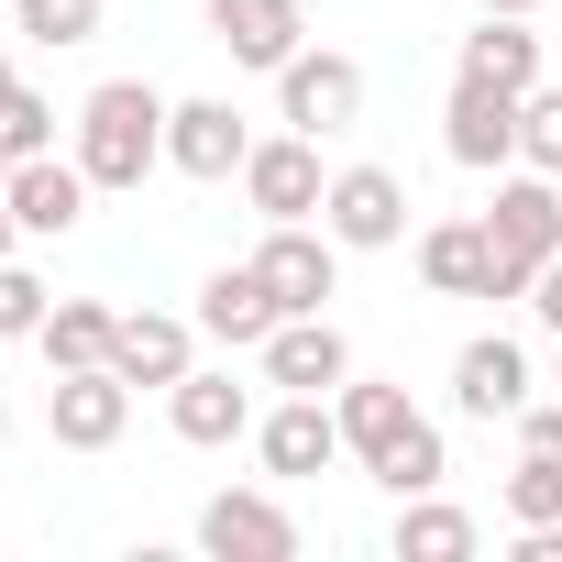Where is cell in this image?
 <instances>
[{"instance_id":"cell-1","label":"cell","mask_w":562,"mask_h":562,"mask_svg":"<svg viewBox=\"0 0 562 562\" xmlns=\"http://www.w3.org/2000/svg\"><path fill=\"white\" fill-rule=\"evenodd\" d=\"M331 408H342V452H353L386 496H430V485L452 474V463H441V430L408 408V386H364V375H342Z\"/></svg>"},{"instance_id":"cell-2","label":"cell","mask_w":562,"mask_h":562,"mask_svg":"<svg viewBox=\"0 0 562 562\" xmlns=\"http://www.w3.org/2000/svg\"><path fill=\"white\" fill-rule=\"evenodd\" d=\"M78 166H89V188H144L166 166V100L144 78H100L78 100Z\"/></svg>"},{"instance_id":"cell-3","label":"cell","mask_w":562,"mask_h":562,"mask_svg":"<svg viewBox=\"0 0 562 562\" xmlns=\"http://www.w3.org/2000/svg\"><path fill=\"white\" fill-rule=\"evenodd\" d=\"M485 254H496L485 299H529V276L562 254V177H540V166L496 177V210H485Z\"/></svg>"},{"instance_id":"cell-4","label":"cell","mask_w":562,"mask_h":562,"mask_svg":"<svg viewBox=\"0 0 562 562\" xmlns=\"http://www.w3.org/2000/svg\"><path fill=\"white\" fill-rule=\"evenodd\" d=\"M254 276H265L276 321H310V310L342 288V243H331V232H310V221H265V243H254Z\"/></svg>"},{"instance_id":"cell-5","label":"cell","mask_w":562,"mask_h":562,"mask_svg":"<svg viewBox=\"0 0 562 562\" xmlns=\"http://www.w3.org/2000/svg\"><path fill=\"white\" fill-rule=\"evenodd\" d=\"M276 122H288V133H353L364 122V67L331 56V45L321 56L299 45L288 67H276Z\"/></svg>"},{"instance_id":"cell-6","label":"cell","mask_w":562,"mask_h":562,"mask_svg":"<svg viewBox=\"0 0 562 562\" xmlns=\"http://www.w3.org/2000/svg\"><path fill=\"white\" fill-rule=\"evenodd\" d=\"M199 551L210 562H299V518L276 507L265 485H221L199 507Z\"/></svg>"},{"instance_id":"cell-7","label":"cell","mask_w":562,"mask_h":562,"mask_svg":"<svg viewBox=\"0 0 562 562\" xmlns=\"http://www.w3.org/2000/svg\"><path fill=\"white\" fill-rule=\"evenodd\" d=\"M321 232H331L342 254H386V243H408V188H397V166H342L331 199H321Z\"/></svg>"},{"instance_id":"cell-8","label":"cell","mask_w":562,"mask_h":562,"mask_svg":"<svg viewBox=\"0 0 562 562\" xmlns=\"http://www.w3.org/2000/svg\"><path fill=\"white\" fill-rule=\"evenodd\" d=\"M45 430H56L67 452H111V441L133 430V375H111V364L56 375V386H45Z\"/></svg>"},{"instance_id":"cell-9","label":"cell","mask_w":562,"mask_h":562,"mask_svg":"<svg viewBox=\"0 0 562 562\" xmlns=\"http://www.w3.org/2000/svg\"><path fill=\"white\" fill-rule=\"evenodd\" d=\"M243 199H254L265 221H321V199H331L321 133H276V144H254V155H243Z\"/></svg>"},{"instance_id":"cell-10","label":"cell","mask_w":562,"mask_h":562,"mask_svg":"<svg viewBox=\"0 0 562 562\" xmlns=\"http://www.w3.org/2000/svg\"><path fill=\"white\" fill-rule=\"evenodd\" d=\"M254 452H265L276 485H310V474L342 463V408H331V397H288V408H265V419H254Z\"/></svg>"},{"instance_id":"cell-11","label":"cell","mask_w":562,"mask_h":562,"mask_svg":"<svg viewBox=\"0 0 562 562\" xmlns=\"http://www.w3.org/2000/svg\"><path fill=\"white\" fill-rule=\"evenodd\" d=\"M441 155L496 177L518 166V89H485V78H452V111H441Z\"/></svg>"},{"instance_id":"cell-12","label":"cell","mask_w":562,"mask_h":562,"mask_svg":"<svg viewBox=\"0 0 562 562\" xmlns=\"http://www.w3.org/2000/svg\"><path fill=\"white\" fill-rule=\"evenodd\" d=\"M342 375H353V342L331 331V310L276 321V331H265V386H288V397H331Z\"/></svg>"},{"instance_id":"cell-13","label":"cell","mask_w":562,"mask_h":562,"mask_svg":"<svg viewBox=\"0 0 562 562\" xmlns=\"http://www.w3.org/2000/svg\"><path fill=\"white\" fill-rule=\"evenodd\" d=\"M243 155H254V133L232 100H166V166L177 177H243Z\"/></svg>"},{"instance_id":"cell-14","label":"cell","mask_w":562,"mask_h":562,"mask_svg":"<svg viewBox=\"0 0 562 562\" xmlns=\"http://www.w3.org/2000/svg\"><path fill=\"white\" fill-rule=\"evenodd\" d=\"M210 45H232V67H288L310 45V12L299 0H210Z\"/></svg>"},{"instance_id":"cell-15","label":"cell","mask_w":562,"mask_h":562,"mask_svg":"<svg viewBox=\"0 0 562 562\" xmlns=\"http://www.w3.org/2000/svg\"><path fill=\"white\" fill-rule=\"evenodd\" d=\"M12 221H23L34 243L78 232V221H89V166H78V155H23V166H12Z\"/></svg>"},{"instance_id":"cell-16","label":"cell","mask_w":562,"mask_h":562,"mask_svg":"<svg viewBox=\"0 0 562 562\" xmlns=\"http://www.w3.org/2000/svg\"><path fill=\"white\" fill-rule=\"evenodd\" d=\"M452 408H463V419H518V408H529V353H518L507 331L463 342V353H452Z\"/></svg>"},{"instance_id":"cell-17","label":"cell","mask_w":562,"mask_h":562,"mask_svg":"<svg viewBox=\"0 0 562 562\" xmlns=\"http://www.w3.org/2000/svg\"><path fill=\"white\" fill-rule=\"evenodd\" d=\"M188 364H199V321L122 310V331H111V375H133V386H177Z\"/></svg>"},{"instance_id":"cell-18","label":"cell","mask_w":562,"mask_h":562,"mask_svg":"<svg viewBox=\"0 0 562 562\" xmlns=\"http://www.w3.org/2000/svg\"><path fill=\"white\" fill-rule=\"evenodd\" d=\"M166 419H177V441H199V452H221V441H243V430H254V386H232V375H210V364H188V375L166 386Z\"/></svg>"},{"instance_id":"cell-19","label":"cell","mask_w":562,"mask_h":562,"mask_svg":"<svg viewBox=\"0 0 562 562\" xmlns=\"http://www.w3.org/2000/svg\"><path fill=\"white\" fill-rule=\"evenodd\" d=\"M199 331H210V342H232V353H243V342L265 353V331H276V299H265V276H254V265H221L210 288H199Z\"/></svg>"},{"instance_id":"cell-20","label":"cell","mask_w":562,"mask_h":562,"mask_svg":"<svg viewBox=\"0 0 562 562\" xmlns=\"http://www.w3.org/2000/svg\"><path fill=\"white\" fill-rule=\"evenodd\" d=\"M463 78H485V89H540V34H529V12H485V34H463Z\"/></svg>"},{"instance_id":"cell-21","label":"cell","mask_w":562,"mask_h":562,"mask_svg":"<svg viewBox=\"0 0 562 562\" xmlns=\"http://www.w3.org/2000/svg\"><path fill=\"white\" fill-rule=\"evenodd\" d=\"M419 276H430V299H485V276H496L485 221H430L419 232Z\"/></svg>"},{"instance_id":"cell-22","label":"cell","mask_w":562,"mask_h":562,"mask_svg":"<svg viewBox=\"0 0 562 562\" xmlns=\"http://www.w3.org/2000/svg\"><path fill=\"white\" fill-rule=\"evenodd\" d=\"M111 331H122V310H111V299H56L34 342H45V364H56V375H78V364H111Z\"/></svg>"},{"instance_id":"cell-23","label":"cell","mask_w":562,"mask_h":562,"mask_svg":"<svg viewBox=\"0 0 562 562\" xmlns=\"http://www.w3.org/2000/svg\"><path fill=\"white\" fill-rule=\"evenodd\" d=\"M397 562H474V518L441 496H397Z\"/></svg>"},{"instance_id":"cell-24","label":"cell","mask_w":562,"mask_h":562,"mask_svg":"<svg viewBox=\"0 0 562 562\" xmlns=\"http://www.w3.org/2000/svg\"><path fill=\"white\" fill-rule=\"evenodd\" d=\"M12 34L67 56V45H89V34H100V0H12Z\"/></svg>"},{"instance_id":"cell-25","label":"cell","mask_w":562,"mask_h":562,"mask_svg":"<svg viewBox=\"0 0 562 562\" xmlns=\"http://www.w3.org/2000/svg\"><path fill=\"white\" fill-rule=\"evenodd\" d=\"M518 166L562 177V89H529V100H518Z\"/></svg>"},{"instance_id":"cell-26","label":"cell","mask_w":562,"mask_h":562,"mask_svg":"<svg viewBox=\"0 0 562 562\" xmlns=\"http://www.w3.org/2000/svg\"><path fill=\"white\" fill-rule=\"evenodd\" d=\"M0 155H56V100H34V89H12V100H0Z\"/></svg>"},{"instance_id":"cell-27","label":"cell","mask_w":562,"mask_h":562,"mask_svg":"<svg viewBox=\"0 0 562 562\" xmlns=\"http://www.w3.org/2000/svg\"><path fill=\"white\" fill-rule=\"evenodd\" d=\"M45 310H56V299H45V276H23L12 254H0V342H34Z\"/></svg>"},{"instance_id":"cell-28","label":"cell","mask_w":562,"mask_h":562,"mask_svg":"<svg viewBox=\"0 0 562 562\" xmlns=\"http://www.w3.org/2000/svg\"><path fill=\"white\" fill-rule=\"evenodd\" d=\"M507 518L529 529V518H562V463L551 452H518V474H507Z\"/></svg>"},{"instance_id":"cell-29","label":"cell","mask_w":562,"mask_h":562,"mask_svg":"<svg viewBox=\"0 0 562 562\" xmlns=\"http://www.w3.org/2000/svg\"><path fill=\"white\" fill-rule=\"evenodd\" d=\"M518 452H551L562 463V397L551 408H518Z\"/></svg>"},{"instance_id":"cell-30","label":"cell","mask_w":562,"mask_h":562,"mask_svg":"<svg viewBox=\"0 0 562 562\" xmlns=\"http://www.w3.org/2000/svg\"><path fill=\"white\" fill-rule=\"evenodd\" d=\"M529 310H540V331H562V254L529 276Z\"/></svg>"},{"instance_id":"cell-31","label":"cell","mask_w":562,"mask_h":562,"mask_svg":"<svg viewBox=\"0 0 562 562\" xmlns=\"http://www.w3.org/2000/svg\"><path fill=\"white\" fill-rule=\"evenodd\" d=\"M12 232H23V221H12V155H0V254H12Z\"/></svg>"},{"instance_id":"cell-32","label":"cell","mask_w":562,"mask_h":562,"mask_svg":"<svg viewBox=\"0 0 562 562\" xmlns=\"http://www.w3.org/2000/svg\"><path fill=\"white\" fill-rule=\"evenodd\" d=\"M474 12H540V0H474Z\"/></svg>"},{"instance_id":"cell-33","label":"cell","mask_w":562,"mask_h":562,"mask_svg":"<svg viewBox=\"0 0 562 562\" xmlns=\"http://www.w3.org/2000/svg\"><path fill=\"white\" fill-rule=\"evenodd\" d=\"M12 89H23V78H12V56H0V100H12Z\"/></svg>"},{"instance_id":"cell-34","label":"cell","mask_w":562,"mask_h":562,"mask_svg":"<svg viewBox=\"0 0 562 562\" xmlns=\"http://www.w3.org/2000/svg\"><path fill=\"white\" fill-rule=\"evenodd\" d=\"M551 386H562V375H551Z\"/></svg>"}]
</instances>
